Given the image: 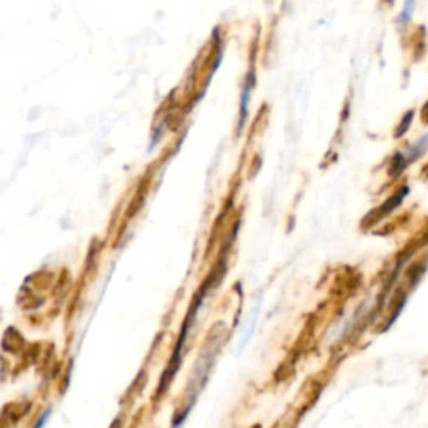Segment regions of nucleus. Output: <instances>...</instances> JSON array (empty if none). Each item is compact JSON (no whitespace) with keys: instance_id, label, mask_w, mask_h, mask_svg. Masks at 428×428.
<instances>
[{"instance_id":"obj_1","label":"nucleus","mask_w":428,"mask_h":428,"mask_svg":"<svg viewBox=\"0 0 428 428\" xmlns=\"http://www.w3.org/2000/svg\"><path fill=\"white\" fill-rule=\"evenodd\" d=\"M427 151H428V133L423 134L422 138H418L417 141H415L412 146H410L408 149L403 152L401 159H403L405 164H410V163H413V161H417L420 156L425 154Z\"/></svg>"},{"instance_id":"obj_2","label":"nucleus","mask_w":428,"mask_h":428,"mask_svg":"<svg viewBox=\"0 0 428 428\" xmlns=\"http://www.w3.org/2000/svg\"><path fill=\"white\" fill-rule=\"evenodd\" d=\"M51 413H52V410H46V412H44L41 417L37 418V423H36V427L34 428H44L47 425V420H49L51 418Z\"/></svg>"},{"instance_id":"obj_3","label":"nucleus","mask_w":428,"mask_h":428,"mask_svg":"<svg viewBox=\"0 0 428 428\" xmlns=\"http://www.w3.org/2000/svg\"><path fill=\"white\" fill-rule=\"evenodd\" d=\"M413 7H415V4H413V2L405 4V8H403V12H401L400 20H408V19H410V15H412V8H413Z\"/></svg>"}]
</instances>
